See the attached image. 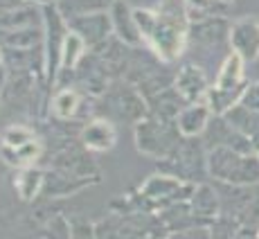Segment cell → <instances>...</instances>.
<instances>
[{"label":"cell","mask_w":259,"mask_h":239,"mask_svg":"<svg viewBox=\"0 0 259 239\" xmlns=\"http://www.w3.org/2000/svg\"><path fill=\"white\" fill-rule=\"evenodd\" d=\"M176 88L185 99H189L192 104L196 102H207V93H210V86H207V79L203 70L198 66H185L176 77Z\"/></svg>","instance_id":"5"},{"label":"cell","mask_w":259,"mask_h":239,"mask_svg":"<svg viewBox=\"0 0 259 239\" xmlns=\"http://www.w3.org/2000/svg\"><path fill=\"white\" fill-rule=\"evenodd\" d=\"M223 3H232V0H223Z\"/></svg>","instance_id":"12"},{"label":"cell","mask_w":259,"mask_h":239,"mask_svg":"<svg viewBox=\"0 0 259 239\" xmlns=\"http://www.w3.org/2000/svg\"><path fill=\"white\" fill-rule=\"evenodd\" d=\"M61 106H66V108H63V115L61 117L70 115V113L74 111V106H77V95H74V93H63V95H59V99H57V111Z\"/></svg>","instance_id":"10"},{"label":"cell","mask_w":259,"mask_h":239,"mask_svg":"<svg viewBox=\"0 0 259 239\" xmlns=\"http://www.w3.org/2000/svg\"><path fill=\"white\" fill-rule=\"evenodd\" d=\"M248 88L246 82V63L241 57H237L235 52L228 59H223V63L219 66L214 86L207 93V106L214 115H226L232 106H237L241 102L243 91Z\"/></svg>","instance_id":"3"},{"label":"cell","mask_w":259,"mask_h":239,"mask_svg":"<svg viewBox=\"0 0 259 239\" xmlns=\"http://www.w3.org/2000/svg\"><path fill=\"white\" fill-rule=\"evenodd\" d=\"M235 239H259V228H250V226L239 228Z\"/></svg>","instance_id":"11"},{"label":"cell","mask_w":259,"mask_h":239,"mask_svg":"<svg viewBox=\"0 0 259 239\" xmlns=\"http://www.w3.org/2000/svg\"><path fill=\"white\" fill-rule=\"evenodd\" d=\"M210 115L212 111L205 102L189 104L178 115V131L185 138H198L207 129V124H210Z\"/></svg>","instance_id":"6"},{"label":"cell","mask_w":259,"mask_h":239,"mask_svg":"<svg viewBox=\"0 0 259 239\" xmlns=\"http://www.w3.org/2000/svg\"><path fill=\"white\" fill-rule=\"evenodd\" d=\"M230 50L243 63H252L259 59V18L241 16L230 25Z\"/></svg>","instance_id":"4"},{"label":"cell","mask_w":259,"mask_h":239,"mask_svg":"<svg viewBox=\"0 0 259 239\" xmlns=\"http://www.w3.org/2000/svg\"><path fill=\"white\" fill-rule=\"evenodd\" d=\"M205 165L212 178L232 187H252L259 185V156L250 151H239L232 147L210 149L205 156Z\"/></svg>","instance_id":"2"},{"label":"cell","mask_w":259,"mask_h":239,"mask_svg":"<svg viewBox=\"0 0 259 239\" xmlns=\"http://www.w3.org/2000/svg\"><path fill=\"white\" fill-rule=\"evenodd\" d=\"M178 12H183V7L181 9L174 7L169 12H160V14H153L149 9H136L133 12V18H136L140 34H144L156 46L158 52H162L167 59L181 54V48L187 36L185 29L187 16Z\"/></svg>","instance_id":"1"},{"label":"cell","mask_w":259,"mask_h":239,"mask_svg":"<svg viewBox=\"0 0 259 239\" xmlns=\"http://www.w3.org/2000/svg\"><path fill=\"white\" fill-rule=\"evenodd\" d=\"M226 5L228 3H223V0H183L185 16H187V21H192V23L221 16V12L226 9Z\"/></svg>","instance_id":"7"},{"label":"cell","mask_w":259,"mask_h":239,"mask_svg":"<svg viewBox=\"0 0 259 239\" xmlns=\"http://www.w3.org/2000/svg\"><path fill=\"white\" fill-rule=\"evenodd\" d=\"M192 203H194V215L198 217H210L214 219L219 215V201H217V194H214L210 187L201 185L194 190V196H192Z\"/></svg>","instance_id":"8"},{"label":"cell","mask_w":259,"mask_h":239,"mask_svg":"<svg viewBox=\"0 0 259 239\" xmlns=\"http://www.w3.org/2000/svg\"><path fill=\"white\" fill-rule=\"evenodd\" d=\"M239 104H241L243 108H248V111L259 113V79L257 82H252V84H248V88L243 91L241 102Z\"/></svg>","instance_id":"9"}]
</instances>
